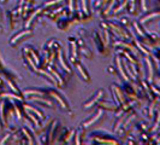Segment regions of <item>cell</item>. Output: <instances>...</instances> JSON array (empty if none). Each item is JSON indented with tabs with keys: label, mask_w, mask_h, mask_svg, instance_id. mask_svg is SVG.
Wrapping results in <instances>:
<instances>
[{
	"label": "cell",
	"mask_w": 160,
	"mask_h": 145,
	"mask_svg": "<svg viewBox=\"0 0 160 145\" xmlns=\"http://www.w3.org/2000/svg\"><path fill=\"white\" fill-rule=\"evenodd\" d=\"M70 10L73 11V2H72V0H70Z\"/></svg>",
	"instance_id": "obj_21"
},
{
	"label": "cell",
	"mask_w": 160,
	"mask_h": 145,
	"mask_svg": "<svg viewBox=\"0 0 160 145\" xmlns=\"http://www.w3.org/2000/svg\"><path fill=\"white\" fill-rule=\"evenodd\" d=\"M33 99H34V101H41V102H45L46 104H48V105H52V103H51L49 101H47V99H45V101H44V99H41V98H37V97H34Z\"/></svg>",
	"instance_id": "obj_15"
},
{
	"label": "cell",
	"mask_w": 160,
	"mask_h": 145,
	"mask_svg": "<svg viewBox=\"0 0 160 145\" xmlns=\"http://www.w3.org/2000/svg\"><path fill=\"white\" fill-rule=\"evenodd\" d=\"M117 65H118V69H119V72H120V74H122L123 79H124V80H128V76L125 75V72H124L123 68H122V64H120V58H119V57H117Z\"/></svg>",
	"instance_id": "obj_5"
},
{
	"label": "cell",
	"mask_w": 160,
	"mask_h": 145,
	"mask_svg": "<svg viewBox=\"0 0 160 145\" xmlns=\"http://www.w3.org/2000/svg\"><path fill=\"white\" fill-rule=\"evenodd\" d=\"M0 127H1V123H0Z\"/></svg>",
	"instance_id": "obj_22"
},
{
	"label": "cell",
	"mask_w": 160,
	"mask_h": 145,
	"mask_svg": "<svg viewBox=\"0 0 160 145\" xmlns=\"http://www.w3.org/2000/svg\"><path fill=\"white\" fill-rule=\"evenodd\" d=\"M77 69H78V70H80V72L83 75V77H84V79H86V80L88 81V80H89V76H88L87 74H86V70H84V69H83V68H82L80 64H77Z\"/></svg>",
	"instance_id": "obj_9"
},
{
	"label": "cell",
	"mask_w": 160,
	"mask_h": 145,
	"mask_svg": "<svg viewBox=\"0 0 160 145\" xmlns=\"http://www.w3.org/2000/svg\"><path fill=\"white\" fill-rule=\"evenodd\" d=\"M158 14H150V16H148V17L143 18V19H142V22H146L147 19H150V18H154V17H158Z\"/></svg>",
	"instance_id": "obj_17"
},
{
	"label": "cell",
	"mask_w": 160,
	"mask_h": 145,
	"mask_svg": "<svg viewBox=\"0 0 160 145\" xmlns=\"http://www.w3.org/2000/svg\"><path fill=\"white\" fill-rule=\"evenodd\" d=\"M24 109H27V110H31V111L36 113V114L39 115V117H40V118H42V117H44V116H42V114H41L40 111H37V110H36L35 108H31V106H29V105H24Z\"/></svg>",
	"instance_id": "obj_8"
},
{
	"label": "cell",
	"mask_w": 160,
	"mask_h": 145,
	"mask_svg": "<svg viewBox=\"0 0 160 145\" xmlns=\"http://www.w3.org/2000/svg\"><path fill=\"white\" fill-rule=\"evenodd\" d=\"M146 62H147V65H148V69H149L148 80H149V81H152V79H153V67H152V60H150L149 58H147V59H146Z\"/></svg>",
	"instance_id": "obj_4"
},
{
	"label": "cell",
	"mask_w": 160,
	"mask_h": 145,
	"mask_svg": "<svg viewBox=\"0 0 160 145\" xmlns=\"http://www.w3.org/2000/svg\"><path fill=\"white\" fill-rule=\"evenodd\" d=\"M24 94H25V96H27V94H37V96H41V94H44V93L40 92V91H25Z\"/></svg>",
	"instance_id": "obj_12"
},
{
	"label": "cell",
	"mask_w": 160,
	"mask_h": 145,
	"mask_svg": "<svg viewBox=\"0 0 160 145\" xmlns=\"http://www.w3.org/2000/svg\"><path fill=\"white\" fill-rule=\"evenodd\" d=\"M61 0H52V1H48V2H46L45 4V6H49V5H52V4H57V2H60Z\"/></svg>",
	"instance_id": "obj_18"
},
{
	"label": "cell",
	"mask_w": 160,
	"mask_h": 145,
	"mask_svg": "<svg viewBox=\"0 0 160 145\" xmlns=\"http://www.w3.org/2000/svg\"><path fill=\"white\" fill-rule=\"evenodd\" d=\"M23 133L27 135V138H28V140H29V144H33V138H31V135H30L29 133H28V130L24 128V130H23Z\"/></svg>",
	"instance_id": "obj_13"
},
{
	"label": "cell",
	"mask_w": 160,
	"mask_h": 145,
	"mask_svg": "<svg viewBox=\"0 0 160 145\" xmlns=\"http://www.w3.org/2000/svg\"><path fill=\"white\" fill-rule=\"evenodd\" d=\"M101 114H102V111H101V110H99V111H98V114L95 115V117H94V118H91L90 121H88V122H86V123H84V126L87 127V126H90L91 123H94V122H95V121H96L98 118H100V116H101Z\"/></svg>",
	"instance_id": "obj_6"
},
{
	"label": "cell",
	"mask_w": 160,
	"mask_h": 145,
	"mask_svg": "<svg viewBox=\"0 0 160 145\" xmlns=\"http://www.w3.org/2000/svg\"><path fill=\"white\" fill-rule=\"evenodd\" d=\"M58 53H59V62H60L61 67H63V68H64V69H65L66 72H70V68H69V67H68V65L65 64V62H64V59H63V55H61V52L59 51Z\"/></svg>",
	"instance_id": "obj_7"
},
{
	"label": "cell",
	"mask_w": 160,
	"mask_h": 145,
	"mask_svg": "<svg viewBox=\"0 0 160 145\" xmlns=\"http://www.w3.org/2000/svg\"><path fill=\"white\" fill-rule=\"evenodd\" d=\"M100 106L106 108V109H113V110H116V106H113V105H108V104H105V103H100Z\"/></svg>",
	"instance_id": "obj_14"
},
{
	"label": "cell",
	"mask_w": 160,
	"mask_h": 145,
	"mask_svg": "<svg viewBox=\"0 0 160 145\" xmlns=\"http://www.w3.org/2000/svg\"><path fill=\"white\" fill-rule=\"evenodd\" d=\"M49 94H51V96H52L53 98H56V99H57V101L59 102V104H60V105H61L63 108H65V109H68V105H66V103H65V102L63 101V99H61V98L59 97V96H58V94H57V93H53V92H51Z\"/></svg>",
	"instance_id": "obj_3"
},
{
	"label": "cell",
	"mask_w": 160,
	"mask_h": 145,
	"mask_svg": "<svg viewBox=\"0 0 160 145\" xmlns=\"http://www.w3.org/2000/svg\"><path fill=\"white\" fill-rule=\"evenodd\" d=\"M49 70H51V72H52V74H53V75H54V76H56V77H57V79H58L59 84H60V85H61V84H63V80H61V77H60V76H59V75H58V72H56V70H54V69H52V68H51V69H49Z\"/></svg>",
	"instance_id": "obj_11"
},
{
	"label": "cell",
	"mask_w": 160,
	"mask_h": 145,
	"mask_svg": "<svg viewBox=\"0 0 160 145\" xmlns=\"http://www.w3.org/2000/svg\"><path fill=\"white\" fill-rule=\"evenodd\" d=\"M102 94H103V91H99V93L95 96V98H94V99H91V101L89 102V103H87V104L84 105V108H89V106H91V105H93L95 102L98 101V99H100V97H101Z\"/></svg>",
	"instance_id": "obj_2"
},
{
	"label": "cell",
	"mask_w": 160,
	"mask_h": 145,
	"mask_svg": "<svg viewBox=\"0 0 160 145\" xmlns=\"http://www.w3.org/2000/svg\"><path fill=\"white\" fill-rule=\"evenodd\" d=\"M4 97H11V98H16L18 101H22V97H18V96H15V94H4Z\"/></svg>",
	"instance_id": "obj_16"
},
{
	"label": "cell",
	"mask_w": 160,
	"mask_h": 145,
	"mask_svg": "<svg viewBox=\"0 0 160 145\" xmlns=\"http://www.w3.org/2000/svg\"><path fill=\"white\" fill-rule=\"evenodd\" d=\"M82 9H83V11L88 14V10H87V5H86V0H82Z\"/></svg>",
	"instance_id": "obj_19"
},
{
	"label": "cell",
	"mask_w": 160,
	"mask_h": 145,
	"mask_svg": "<svg viewBox=\"0 0 160 145\" xmlns=\"http://www.w3.org/2000/svg\"><path fill=\"white\" fill-rule=\"evenodd\" d=\"M31 34V31L30 30H25V31H22V33H19V34H17L16 36H13L12 39H11V44H15L17 40H19L22 36H24V35H30Z\"/></svg>",
	"instance_id": "obj_1"
},
{
	"label": "cell",
	"mask_w": 160,
	"mask_h": 145,
	"mask_svg": "<svg viewBox=\"0 0 160 145\" xmlns=\"http://www.w3.org/2000/svg\"><path fill=\"white\" fill-rule=\"evenodd\" d=\"M40 12H41V9H37V10H36V12H35V14H33V16H31V17L29 18V21L27 22V24H25V26H27V27H29V26H30V22H31L34 18H35V16H36V14H40Z\"/></svg>",
	"instance_id": "obj_10"
},
{
	"label": "cell",
	"mask_w": 160,
	"mask_h": 145,
	"mask_svg": "<svg viewBox=\"0 0 160 145\" xmlns=\"http://www.w3.org/2000/svg\"><path fill=\"white\" fill-rule=\"evenodd\" d=\"M130 4H131V5H130V10H131V12H134V11H135V6H136V5H135V0H131Z\"/></svg>",
	"instance_id": "obj_20"
}]
</instances>
